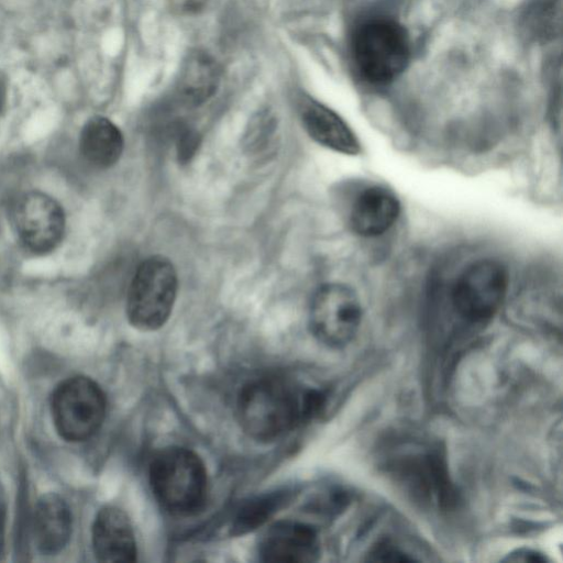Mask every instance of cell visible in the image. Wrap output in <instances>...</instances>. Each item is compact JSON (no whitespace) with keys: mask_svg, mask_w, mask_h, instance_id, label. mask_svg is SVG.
I'll use <instances>...</instances> for the list:
<instances>
[{"mask_svg":"<svg viewBox=\"0 0 563 563\" xmlns=\"http://www.w3.org/2000/svg\"><path fill=\"white\" fill-rule=\"evenodd\" d=\"M327 402L323 390L271 375L249 382L238 398V418L244 432L272 441L319 416Z\"/></svg>","mask_w":563,"mask_h":563,"instance_id":"6da1fadb","label":"cell"},{"mask_svg":"<svg viewBox=\"0 0 563 563\" xmlns=\"http://www.w3.org/2000/svg\"><path fill=\"white\" fill-rule=\"evenodd\" d=\"M383 472L422 506L446 510L456 501L440 448L424 440L405 439L384 449Z\"/></svg>","mask_w":563,"mask_h":563,"instance_id":"7a4b0ae2","label":"cell"},{"mask_svg":"<svg viewBox=\"0 0 563 563\" xmlns=\"http://www.w3.org/2000/svg\"><path fill=\"white\" fill-rule=\"evenodd\" d=\"M152 492L163 508L176 516L201 510L208 495L205 464L192 451L169 446L155 454L150 464Z\"/></svg>","mask_w":563,"mask_h":563,"instance_id":"3957f363","label":"cell"},{"mask_svg":"<svg viewBox=\"0 0 563 563\" xmlns=\"http://www.w3.org/2000/svg\"><path fill=\"white\" fill-rule=\"evenodd\" d=\"M178 289L173 263L161 255L144 260L136 268L126 298L130 323L142 331H154L168 320Z\"/></svg>","mask_w":563,"mask_h":563,"instance_id":"277c9868","label":"cell"},{"mask_svg":"<svg viewBox=\"0 0 563 563\" xmlns=\"http://www.w3.org/2000/svg\"><path fill=\"white\" fill-rule=\"evenodd\" d=\"M354 57L363 76L375 84L397 78L410 58L407 31L396 21L376 19L360 27L354 38Z\"/></svg>","mask_w":563,"mask_h":563,"instance_id":"5b68a950","label":"cell"},{"mask_svg":"<svg viewBox=\"0 0 563 563\" xmlns=\"http://www.w3.org/2000/svg\"><path fill=\"white\" fill-rule=\"evenodd\" d=\"M51 410L60 437L80 442L92 437L102 424L106 397L96 382L85 376H75L55 389Z\"/></svg>","mask_w":563,"mask_h":563,"instance_id":"8992f818","label":"cell"},{"mask_svg":"<svg viewBox=\"0 0 563 563\" xmlns=\"http://www.w3.org/2000/svg\"><path fill=\"white\" fill-rule=\"evenodd\" d=\"M508 288V273L498 261L483 258L468 265L457 276L451 302L465 322L481 324L497 312Z\"/></svg>","mask_w":563,"mask_h":563,"instance_id":"52a82bcc","label":"cell"},{"mask_svg":"<svg viewBox=\"0 0 563 563\" xmlns=\"http://www.w3.org/2000/svg\"><path fill=\"white\" fill-rule=\"evenodd\" d=\"M362 321V306L356 292L339 283L322 285L309 308V325L322 344L340 349L353 341Z\"/></svg>","mask_w":563,"mask_h":563,"instance_id":"ba28073f","label":"cell"},{"mask_svg":"<svg viewBox=\"0 0 563 563\" xmlns=\"http://www.w3.org/2000/svg\"><path fill=\"white\" fill-rule=\"evenodd\" d=\"M11 222L18 241L34 254L55 250L63 240L66 227L60 205L41 191L25 192L15 200Z\"/></svg>","mask_w":563,"mask_h":563,"instance_id":"9c48e42d","label":"cell"},{"mask_svg":"<svg viewBox=\"0 0 563 563\" xmlns=\"http://www.w3.org/2000/svg\"><path fill=\"white\" fill-rule=\"evenodd\" d=\"M261 560L271 563H303L317 560V531L299 521H280L269 527L258 545Z\"/></svg>","mask_w":563,"mask_h":563,"instance_id":"30bf717a","label":"cell"},{"mask_svg":"<svg viewBox=\"0 0 563 563\" xmlns=\"http://www.w3.org/2000/svg\"><path fill=\"white\" fill-rule=\"evenodd\" d=\"M400 203L396 195L384 186H369L355 198L349 214L352 231L363 238L384 234L397 221Z\"/></svg>","mask_w":563,"mask_h":563,"instance_id":"8fae6325","label":"cell"},{"mask_svg":"<svg viewBox=\"0 0 563 563\" xmlns=\"http://www.w3.org/2000/svg\"><path fill=\"white\" fill-rule=\"evenodd\" d=\"M92 545L97 559L102 562L136 560L134 532L124 511L108 506L98 512L92 526Z\"/></svg>","mask_w":563,"mask_h":563,"instance_id":"7c38bea8","label":"cell"},{"mask_svg":"<svg viewBox=\"0 0 563 563\" xmlns=\"http://www.w3.org/2000/svg\"><path fill=\"white\" fill-rule=\"evenodd\" d=\"M221 69L208 53L195 49L184 58L176 80V91L188 106H200L217 91Z\"/></svg>","mask_w":563,"mask_h":563,"instance_id":"4fadbf2b","label":"cell"},{"mask_svg":"<svg viewBox=\"0 0 563 563\" xmlns=\"http://www.w3.org/2000/svg\"><path fill=\"white\" fill-rule=\"evenodd\" d=\"M302 124L317 143L332 151L356 155L360 142L350 126L331 109L314 101L306 103L301 110Z\"/></svg>","mask_w":563,"mask_h":563,"instance_id":"5bb4252c","label":"cell"},{"mask_svg":"<svg viewBox=\"0 0 563 563\" xmlns=\"http://www.w3.org/2000/svg\"><path fill=\"white\" fill-rule=\"evenodd\" d=\"M71 533V514L63 498L55 494L42 496L33 517V536L38 550L52 554L59 552Z\"/></svg>","mask_w":563,"mask_h":563,"instance_id":"9a60e30c","label":"cell"},{"mask_svg":"<svg viewBox=\"0 0 563 563\" xmlns=\"http://www.w3.org/2000/svg\"><path fill=\"white\" fill-rule=\"evenodd\" d=\"M123 146L121 131L107 118L93 117L81 129L80 153L95 167L108 168L114 165L123 152Z\"/></svg>","mask_w":563,"mask_h":563,"instance_id":"2e32d148","label":"cell"},{"mask_svg":"<svg viewBox=\"0 0 563 563\" xmlns=\"http://www.w3.org/2000/svg\"><path fill=\"white\" fill-rule=\"evenodd\" d=\"M285 499L283 493H274L244 504L234 518V533L243 534L263 525L276 512Z\"/></svg>","mask_w":563,"mask_h":563,"instance_id":"e0dca14e","label":"cell"},{"mask_svg":"<svg viewBox=\"0 0 563 563\" xmlns=\"http://www.w3.org/2000/svg\"><path fill=\"white\" fill-rule=\"evenodd\" d=\"M555 3L552 0H542L533 5L532 10L528 13L531 22L533 23L532 29L537 25V32L541 35H548L550 30L554 29L555 24Z\"/></svg>","mask_w":563,"mask_h":563,"instance_id":"ac0fdd59","label":"cell"},{"mask_svg":"<svg viewBox=\"0 0 563 563\" xmlns=\"http://www.w3.org/2000/svg\"><path fill=\"white\" fill-rule=\"evenodd\" d=\"M368 560L371 561H383V562H406L412 561L408 554L399 550L388 541L379 542L378 545L373 547L369 551Z\"/></svg>","mask_w":563,"mask_h":563,"instance_id":"d6986e66","label":"cell"},{"mask_svg":"<svg viewBox=\"0 0 563 563\" xmlns=\"http://www.w3.org/2000/svg\"><path fill=\"white\" fill-rule=\"evenodd\" d=\"M177 150L180 161H188L196 152L198 135L189 128H181L177 134Z\"/></svg>","mask_w":563,"mask_h":563,"instance_id":"ffe728a7","label":"cell"},{"mask_svg":"<svg viewBox=\"0 0 563 563\" xmlns=\"http://www.w3.org/2000/svg\"><path fill=\"white\" fill-rule=\"evenodd\" d=\"M209 0H169L172 7L179 13H197L207 4Z\"/></svg>","mask_w":563,"mask_h":563,"instance_id":"44dd1931","label":"cell"},{"mask_svg":"<svg viewBox=\"0 0 563 563\" xmlns=\"http://www.w3.org/2000/svg\"><path fill=\"white\" fill-rule=\"evenodd\" d=\"M509 561H523V562H545L547 558L532 550H518L508 556Z\"/></svg>","mask_w":563,"mask_h":563,"instance_id":"7402d4cb","label":"cell"},{"mask_svg":"<svg viewBox=\"0 0 563 563\" xmlns=\"http://www.w3.org/2000/svg\"><path fill=\"white\" fill-rule=\"evenodd\" d=\"M5 100V81L3 76L0 74V112Z\"/></svg>","mask_w":563,"mask_h":563,"instance_id":"603a6c76","label":"cell"},{"mask_svg":"<svg viewBox=\"0 0 563 563\" xmlns=\"http://www.w3.org/2000/svg\"><path fill=\"white\" fill-rule=\"evenodd\" d=\"M3 547V510L0 506V554Z\"/></svg>","mask_w":563,"mask_h":563,"instance_id":"cb8c5ba5","label":"cell"}]
</instances>
